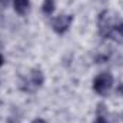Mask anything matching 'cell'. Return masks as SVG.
Listing matches in <instances>:
<instances>
[{"label":"cell","instance_id":"cell-1","mask_svg":"<svg viewBox=\"0 0 123 123\" xmlns=\"http://www.w3.org/2000/svg\"><path fill=\"white\" fill-rule=\"evenodd\" d=\"M116 22L109 12H102L99 16V33L105 39H113V27Z\"/></svg>","mask_w":123,"mask_h":123},{"label":"cell","instance_id":"cell-2","mask_svg":"<svg viewBox=\"0 0 123 123\" xmlns=\"http://www.w3.org/2000/svg\"><path fill=\"white\" fill-rule=\"evenodd\" d=\"M113 85V77L110 73H100L93 80V90L99 94H105L110 90Z\"/></svg>","mask_w":123,"mask_h":123},{"label":"cell","instance_id":"cell-3","mask_svg":"<svg viewBox=\"0 0 123 123\" xmlns=\"http://www.w3.org/2000/svg\"><path fill=\"white\" fill-rule=\"evenodd\" d=\"M72 22H73V16L72 14H60L56 19H53L52 27H53V30L56 31V33L62 34V33L67 31V29L72 25Z\"/></svg>","mask_w":123,"mask_h":123},{"label":"cell","instance_id":"cell-4","mask_svg":"<svg viewBox=\"0 0 123 123\" xmlns=\"http://www.w3.org/2000/svg\"><path fill=\"white\" fill-rule=\"evenodd\" d=\"M43 82H44V77H43L42 70L34 69V70H31L29 80L26 82V85H27V86H26V87H23V89H25V90H27V92H33L34 89L40 87V86L43 85Z\"/></svg>","mask_w":123,"mask_h":123},{"label":"cell","instance_id":"cell-5","mask_svg":"<svg viewBox=\"0 0 123 123\" xmlns=\"http://www.w3.org/2000/svg\"><path fill=\"white\" fill-rule=\"evenodd\" d=\"M13 6H14V10L19 14H25L26 10L29 9V0H14Z\"/></svg>","mask_w":123,"mask_h":123},{"label":"cell","instance_id":"cell-6","mask_svg":"<svg viewBox=\"0 0 123 123\" xmlns=\"http://www.w3.org/2000/svg\"><path fill=\"white\" fill-rule=\"evenodd\" d=\"M55 0H44L43 1V13L44 14H52L53 12H55Z\"/></svg>","mask_w":123,"mask_h":123},{"label":"cell","instance_id":"cell-7","mask_svg":"<svg viewBox=\"0 0 123 123\" xmlns=\"http://www.w3.org/2000/svg\"><path fill=\"white\" fill-rule=\"evenodd\" d=\"M119 37H123V20L122 22H116V25L113 27V39L119 40Z\"/></svg>","mask_w":123,"mask_h":123},{"label":"cell","instance_id":"cell-8","mask_svg":"<svg viewBox=\"0 0 123 123\" xmlns=\"http://www.w3.org/2000/svg\"><path fill=\"white\" fill-rule=\"evenodd\" d=\"M94 123H107V120L105 119V117H102V116H99L96 120H94Z\"/></svg>","mask_w":123,"mask_h":123},{"label":"cell","instance_id":"cell-9","mask_svg":"<svg viewBox=\"0 0 123 123\" xmlns=\"http://www.w3.org/2000/svg\"><path fill=\"white\" fill-rule=\"evenodd\" d=\"M9 1H10V0H0V9L6 7V6L9 4Z\"/></svg>","mask_w":123,"mask_h":123},{"label":"cell","instance_id":"cell-10","mask_svg":"<svg viewBox=\"0 0 123 123\" xmlns=\"http://www.w3.org/2000/svg\"><path fill=\"white\" fill-rule=\"evenodd\" d=\"M33 123H46V122H44L43 119H36V120H34Z\"/></svg>","mask_w":123,"mask_h":123},{"label":"cell","instance_id":"cell-11","mask_svg":"<svg viewBox=\"0 0 123 123\" xmlns=\"http://www.w3.org/2000/svg\"><path fill=\"white\" fill-rule=\"evenodd\" d=\"M3 63H4V59H3V56H1V55H0V66H1V64H3Z\"/></svg>","mask_w":123,"mask_h":123},{"label":"cell","instance_id":"cell-12","mask_svg":"<svg viewBox=\"0 0 123 123\" xmlns=\"http://www.w3.org/2000/svg\"><path fill=\"white\" fill-rule=\"evenodd\" d=\"M117 93H123V86H120V89H117Z\"/></svg>","mask_w":123,"mask_h":123}]
</instances>
